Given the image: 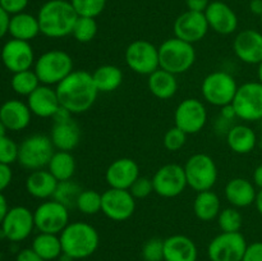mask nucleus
Here are the masks:
<instances>
[{
    "label": "nucleus",
    "instance_id": "f257e3e1",
    "mask_svg": "<svg viewBox=\"0 0 262 261\" xmlns=\"http://www.w3.org/2000/svg\"><path fill=\"white\" fill-rule=\"evenodd\" d=\"M55 90L60 106L72 114H82L91 109L99 95L92 73L87 71H73L56 84Z\"/></svg>",
    "mask_w": 262,
    "mask_h": 261
},
{
    "label": "nucleus",
    "instance_id": "f03ea898",
    "mask_svg": "<svg viewBox=\"0 0 262 261\" xmlns=\"http://www.w3.org/2000/svg\"><path fill=\"white\" fill-rule=\"evenodd\" d=\"M77 15L68 0H49L37 14L40 32L49 38H63L72 35Z\"/></svg>",
    "mask_w": 262,
    "mask_h": 261
},
{
    "label": "nucleus",
    "instance_id": "7ed1b4c3",
    "mask_svg": "<svg viewBox=\"0 0 262 261\" xmlns=\"http://www.w3.org/2000/svg\"><path fill=\"white\" fill-rule=\"evenodd\" d=\"M59 237L63 253L72 260L90 257L96 252L100 245L99 232L94 225L86 222H71Z\"/></svg>",
    "mask_w": 262,
    "mask_h": 261
},
{
    "label": "nucleus",
    "instance_id": "20e7f679",
    "mask_svg": "<svg viewBox=\"0 0 262 261\" xmlns=\"http://www.w3.org/2000/svg\"><path fill=\"white\" fill-rule=\"evenodd\" d=\"M33 71L41 84L56 86L74 71L73 59L64 50H49L41 54L33 64Z\"/></svg>",
    "mask_w": 262,
    "mask_h": 261
},
{
    "label": "nucleus",
    "instance_id": "39448f33",
    "mask_svg": "<svg viewBox=\"0 0 262 261\" xmlns=\"http://www.w3.org/2000/svg\"><path fill=\"white\" fill-rule=\"evenodd\" d=\"M159 61L161 69L178 76L186 73L193 67L196 61V50L192 44L174 36L159 46Z\"/></svg>",
    "mask_w": 262,
    "mask_h": 261
},
{
    "label": "nucleus",
    "instance_id": "423d86ee",
    "mask_svg": "<svg viewBox=\"0 0 262 261\" xmlns=\"http://www.w3.org/2000/svg\"><path fill=\"white\" fill-rule=\"evenodd\" d=\"M183 168L187 184L193 191H209L216 184L219 177L216 163L207 154H194L186 161Z\"/></svg>",
    "mask_w": 262,
    "mask_h": 261
},
{
    "label": "nucleus",
    "instance_id": "0eeeda50",
    "mask_svg": "<svg viewBox=\"0 0 262 261\" xmlns=\"http://www.w3.org/2000/svg\"><path fill=\"white\" fill-rule=\"evenodd\" d=\"M237 90L238 83L234 77L224 71L211 72L201 83V94L205 101L217 107L232 104Z\"/></svg>",
    "mask_w": 262,
    "mask_h": 261
},
{
    "label": "nucleus",
    "instance_id": "6e6552de",
    "mask_svg": "<svg viewBox=\"0 0 262 261\" xmlns=\"http://www.w3.org/2000/svg\"><path fill=\"white\" fill-rule=\"evenodd\" d=\"M55 153L50 136L32 135L26 137L19 145L18 163L28 170H40L49 165L51 156Z\"/></svg>",
    "mask_w": 262,
    "mask_h": 261
},
{
    "label": "nucleus",
    "instance_id": "1a4fd4ad",
    "mask_svg": "<svg viewBox=\"0 0 262 261\" xmlns=\"http://www.w3.org/2000/svg\"><path fill=\"white\" fill-rule=\"evenodd\" d=\"M232 105L238 119L252 123L262 120V83L246 82L238 86Z\"/></svg>",
    "mask_w": 262,
    "mask_h": 261
},
{
    "label": "nucleus",
    "instance_id": "9d476101",
    "mask_svg": "<svg viewBox=\"0 0 262 261\" xmlns=\"http://www.w3.org/2000/svg\"><path fill=\"white\" fill-rule=\"evenodd\" d=\"M125 64L135 73L150 76L160 68L159 48L147 40L132 41L124 53Z\"/></svg>",
    "mask_w": 262,
    "mask_h": 261
},
{
    "label": "nucleus",
    "instance_id": "9b49d317",
    "mask_svg": "<svg viewBox=\"0 0 262 261\" xmlns=\"http://www.w3.org/2000/svg\"><path fill=\"white\" fill-rule=\"evenodd\" d=\"M35 228L40 233L60 234L69 224V209L54 199L41 202L33 211Z\"/></svg>",
    "mask_w": 262,
    "mask_h": 261
},
{
    "label": "nucleus",
    "instance_id": "f8f14e48",
    "mask_svg": "<svg viewBox=\"0 0 262 261\" xmlns=\"http://www.w3.org/2000/svg\"><path fill=\"white\" fill-rule=\"evenodd\" d=\"M248 243L241 232H222L210 241L207 256L210 261H242Z\"/></svg>",
    "mask_w": 262,
    "mask_h": 261
},
{
    "label": "nucleus",
    "instance_id": "ddd939ff",
    "mask_svg": "<svg viewBox=\"0 0 262 261\" xmlns=\"http://www.w3.org/2000/svg\"><path fill=\"white\" fill-rule=\"evenodd\" d=\"M154 192L164 199L181 196L188 187L184 168L178 164H165L155 171L152 178Z\"/></svg>",
    "mask_w": 262,
    "mask_h": 261
},
{
    "label": "nucleus",
    "instance_id": "4468645a",
    "mask_svg": "<svg viewBox=\"0 0 262 261\" xmlns=\"http://www.w3.org/2000/svg\"><path fill=\"white\" fill-rule=\"evenodd\" d=\"M176 127L186 135H196L201 132L207 123V109L199 99H184L179 102L174 112Z\"/></svg>",
    "mask_w": 262,
    "mask_h": 261
},
{
    "label": "nucleus",
    "instance_id": "2eb2a0df",
    "mask_svg": "<svg viewBox=\"0 0 262 261\" xmlns=\"http://www.w3.org/2000/svg\"><path fill=\"white\" fill-rule=\"evenodd\" d=\"M136 210V199L129 189L107 188L101 193V212L113 222H125Z\"/></svg>",
    "mask_w": 262,
    "mask_h": 261
},
{
    "label": "nucleus",
    "instance_id": "dca6fc26",
    "mask_svg": "<svg viewBox=\"0 0 262 261\" xmlns=\"http://www.w3.org/2000/svg\"><path fill=\"white\" fill-rule=\"evenodd\" d=\"M35 229L33 212L25 206H14L8 210L2 223V232L10 242H22Z\"/></svg>",
    "mask_w": 262,
    "mask_h": 261
},
{
    "label": "nucleus",
    "instance_id": "f3484780",
    "mask_svg": "<svg viewBox=\"0 0 262 261\" xmlns=\"http://www.w3.org/2000/svg\"><path fill=\"white\" fill-rule=\"evenodd\" d=\"M2 60L8 71L12 73L27 71L35 64V53L28 41L12 40L7 41L2 49Z\"/></svg>",
    "mask_w": 262,
    "mask_h": 261
},
{
    "label": "nucleus",
    "instance_id": "a211bd4d",
    "mask_svg": "<svg viewBox=\"0 0 262 261\" xmlns=\"http://www.w3.org/2000/svg\"><path fill=\"white\" fill-rule=\"evenodd\" d=\"M174 36L189 44H196L204 40L210 27L205 13L187 12L182 13L174 22Z\"/></svg>",
    "mask_w": 262,
    "mask_h": 261
},
{
    "label": "nucleus",
    "instance_id": "6ab92c4d",
    "mask_svg": "<svg viewBox=\"0 0 262 261\" xmlns=\"http://www.w3.org/2000/svg\"><path fill=\"white\" fill-rule=\"evenodd\" d=\"M233 51L241 61L257 66L262 61V33L256 30H243L233 40Z\"/></svg>",
    "mask_w": 262,
    "mask_h": 261
},
{
    "label": "nucleus",
    "instance_id": "aec40b11",
    "mask_svg": "<svg viewBox=\"0 0 262 261\" xmlns=\"http://www.w3.org/2000/svg\"><path fill=\"white\" fill-rule=\"evenodd\" d=\"M140 177V166L130 158H119L112 161L105 171V181L110 188L129 189Z\"/></svg>",
    "mask_w": 262,
    "mask_h": 261
},
{
    "label": "nucleus",
    "instance_id": "412c9836",
    "mask_svg": "<svg viewBox=\"0 0 262 261\" xmlns=\"http://www.w3.org/2000/svg\"><path fill=\"white\" fill-rule=\"evenodd\" d=\"M205 17L210 30L215 31L219 35H232L238 28V17L235 12L227 3L220 0L210 2L209 7L205 10Z\"/></svg>",
    "mask_w": 262,
    "mask_h": 261
},
{
    "label": "nucleus",
    "instance_id": "4be33fe9",
    "mask_svg": "<svg viewBox=\"0 0 262 261\" xmlns=\"http://www.w3.org/2000/svg\"><path fill=\"white\" fill-rule=\"evenodd\" d=\"M27 105L32 115L38 118H53L60 107L56 90L46 84H40L27 97Z\"/></svg>",
    "mask_w": 262,
    "mask_h": 261
},
{
    "label": "nucleus",
    "instance_id": "5701e85b",
    "mask_svg": "<svg viewBox=\"0 0 262 261\" xmlns=\"http://www.w3.org/2000/svg\"><path fill=\"white\" fill-rule=\"evenodd\" d=\"M32 113L27 102L20 100H8L0 106V120L5 125L7 130H22L31 123Z\"/></svg>",
    "mask_w": 262,
    "mask_h": 261
},
{
    "label": "nucleus",
    "instance_id": "b1692460",
    "mask_svg": "<svg viewBox=\"0 0 262 261\" xmlns=\"http://www.w3.org/2000/svg\"><path fill=\"white\" fill-rule=\"evenodd\" d=\"M224 194L230 206L243 209L255 204L257 189L253 182L242 177H237L228 182L224 188Z\"/></svg>",
    "mask_w": 262,
    "mask_h": 261
},
{
    "label": "nucleus",
    "instance_id": "393cba45",
    "mask_svg": "<svg viewBox=\"0 0 262 261\" xmlns=\"http://www.w3.org/2000/svg\"><path fill=\"white\" fill-rule=\"evenodd\" d=\"M199 250L193 240L173 234L164 240V261H197Z\"/></svg>",
    "mask_w": 262,
    "mask_h": 261
},
{
    "label": "nucleus",
    "instance_id": "a878e982",
    "mask_svg": "<svg viewBox=\"0 0 262 261\" xmlns=\"http://www.w3.org/2000/svg\"><path fill=\"white\" fill-rule=\"evenodd\" d=\"M50 140L55 150L71 153L81 141V127L73 118L66 122L54 123L50 132Z\"/></svg>",
    "mask_w": 262,
    "mask_h": 261
},
{
    "label": "nucleus",
    "instance_id": "bb28decb",
    "mask_svg": "<svg viewBox=\"0 0 262 261\" xmlns=\"http://www.w3.org/2000/svg\"><path fill=\"white\" fill-rule=\"evenodd\" d=\"M225 138L230 150L238 155L250 154L257 147V135L247 124H233Z\"/></svg>",
    "mask_w": 262,
    "mask_h": 261
},
{
    "label": "nucleus",
    "instance_id": "cd10ccee",
    "mask_svg": "<svg viewBox=\"0 0 262 261\" xmlns=\"http://www.w3.org/2000/svg\"><path fill=\"white\" fill-rule=\"evenodd\" d=\"M58 181L55 177L45 169L31 171L26 179V189L32 197L38 200H50L55 193Z\"/></svg>",
    "mask_w": 262,
    "mask_h": 261
},
{
    "label": "nucleus",
    "instance_id": "c85d7f7f",
    "mask_svg": "<svg viewBox=\"0 0 262 261\" xmlns=\"http://www.w3.org/2000/svg\"><path fill=\"white\" fill-rule=\"evenodd\" d=\"M147 87L156 99L169 100L178 91V79L176 74L159 68L147 77Z\"/></svg>",
    "mask_w": 262,
    "mask_h": 261
},
{
    "label": "nucleus",
    "instance_id": "c756f323",
    "mask_svg": "<svg viewBox=\"0 0 262 261\" xmlns=\"http://www.w3.org/2000/svg\"><path fill=\"white\" fill-rule=\"evenodd\" d=\"M92 78H94V83L99 94L100 92L110 94V92L117 91L122 86L124 74L119 67L113 66V64H104L95 69Z\"/></svg>",
    "mask_w": 262,
    "mask_h": 261
},
{
    "label": "nucleus",
    "instance_id": "7c9ffc66",
    "mask_svg": "<svg viewBox=\"0 0 262 261\" xmlns=\"http://www.w3.org/2000/svg\"><path fill=\"white\" fill-rule=\"evenodd\" d=\"M9 33L13 38L30 42L38 33H41L37 17L25 12L14 14L10 18Z\"/></svg>",
    "mask_w": 262,
    "mask_h": 261
},
{
    "label": "nucleus",
    "instance_id": "2f4dec72",
    "mask_svg": "<svg viewBox=\"0 0 262 261\" xmlns=\"http://www.w3.org/2000/svg\"><path fill=\"white\" fill-rule=\"evenodd\" d=\"M192 207L196 217L201 222H211L216 219L219 212L222 211L219 196L212 189L197 192Z\"/></svg>",
    "mask_w": 262,
    "mask_h": 261
},
{
    "label": "nucleus",
    "instance_id": "473e14b6",
    "mask_svg": "<svg viewBox=\"0 0 262 261\" xmlns=\"http://www.w3.org/2000/svg\"><path fill=\"white\" fill-rule=\"evenodd\" d=\"M32 248L43 261L56 260L63 253L60 237L51 233H38L32 241Z\"/></svg>",
    "mask_w": 262,
    "mask_h": 261
},
{
    "label": "nucleus",
    "instance_id": "72a5a7b5",
    "mask_svg": "<svg viewBox=\"0 0 262 261\" xmlns=\"http://www.w3.org/2000/svg\"><path fill=\"white\" fill-rule=\"evenodd\" d=\"M76 159L69 151L56 150L49 161L48 170L58 182L69 181L76 173Z\"/></svg>",
    "mask_w": 262,
    "mask_h": 261
},
{
    "label": "nucleus",
    "instance_id": "f704fd0d",
    "mask_svg": "<svg viewBox=\"0 0 262 261\" xmlns=\"http://www.w3.org/2000/svg\"><path fill=\"white\" fill-rule=\"evenodd\" d=\"M40 84V79L36 76L35 71H31V69L18 72V73H13L12 81H10V86H12L13 91H14L15 94L27 97L30 96Z\"/></svg>",
    "mask_w": 262,
    "mask_h": 261
},
{
    "label": "nucleus",
    "instance_id": "c9c22d12",
    "mask_svg": "<svg viewBox=\"0 0 262 261\" xmlns=\"http://www.w3.org/2000/svg\"><path fill=\"white\" fill-rule=\"evenodd\" d=\"M82 188L79 187V184H77L76 182L69 179V181H63L58 182V186H56L55 193H54L53 199L55 201L60 202L61 205L67 206L68 209L71 207H76L77 200H78L79 194H81Z\"/></svg>",
    "mask_w": 262,
    "mask_h": 261
},
{
    "label": "nucleus",
    "instance_id": "e433bc0d",
    "mask_svg": "<svg viewBox=\"0 0 262 261\" xmlns=\"http://www.w3.org/2000/svg\"><path fill=\"white\" fill-rule=\"evenodd\" d=\"M97 30H99V27H97L96 18L78 17L74 23L72 36L77 42L87 44L91 42L96 37Z\"/></svg>",
    "mask_w": 262,
    "mask_h": 261
},
{
    "label": "nucleus",
    "instance_id": "4c0bfd02",
    "mask_svg": "<svg viewBox=\"0 0 262 261\" xmlns=\"http://www.w3.org/2000/svg\"><path fill=\"white\" fill-rule=\"evenodd\" d=\"M217 225L220 230L225 233L241 232V228L243 224V216L237 207H227L222 209V211L217 215Z\"/></svg>",
    "mask_w": 262,
    "mask_h": 261
},
{
    "label": "nucleus",
    "instance_id": "58836bf2",
    "mask_svg": "<svg viewBox=\"0 0 262 261\" xmlns=\"http://www.w3.org/2000/svg\"><path fill=\"white\" fill-rule=\"evenodd\" d=\"M76 207L84 215L99 214L101 212V193L96 189H82Z\"/></svg>",
    "mask_w": 262,
    "mask_h": 261
},
{
    "label": "nucleus",
    "instance_id": "ea45409f",
    "mask_svg": "<svg viewBox=\"0 0 262 261\" xmlns=\"http://www.w3.org/2000/svg\"><path fill=\"white\" fill-rule=\"evenodd\" d=\"M78 17L96 18L104 12L106 0H69Z\"/></svg>",
    "mask_w": 262,
    "mask_h": 261
},
{
    "label": "nucleus",
    "instance_id": "a19ab883",
    "mask_svg": "<svg viewBox=\"0 0 262 261\" xmlns=\"http://www.w3.org/2000/svg\"><path fill=\"white\" fill-rule=\"evenodd\" d=\"M143 261H164V240L150 238L142 246Z\"/></svg>",
    "mask_w": 262,
    "mask_h": 261
},
{
    "label": "nucleus",
    "instance_id": "79ce46f5",
    "mask_svg": "<svg viewBox=\"0 0 262 261\" xmlns=\"http://www.w3.org/2000/svg\"><path fill=\"white\" fill-rule=\"evenodd\" d=\"M187 136L186 133L182 129H179L178 127H171L166 130V133L164 135V147L168 151H171V153H176V151H179L187 142Z\"/></svg>",
    "mask_w": 262,
    "mask_h": 261
},
{
    "label": "nucleus",
    "instance_id": "37998d69",
    "mask_svg": "<svg viewBox=\"0 0 262 261\" xmlns=\"http://www.w3.org/2000/svg\"><path fill=\"white\" fill-rule=\"evenodd\" d=\"M18 151L19 145L14 142L7 135L0 137V163L10 165L14 161H18Z\"/></svg>",
    "mask_w": 262,
    "mask_h": 261
},
{
    "label": "nucleus",
    "instance_id": "c03bdc74",
    "mask_svg": "<svg viewBox=\"0 0 262 261\" xmlns=\"http://www.w3.org/2000/svg\"><path fill=\"white\" fill-rule=\"evenodd\" d=\"M129 192L136 200H142L150 196L154 192L152 179L148 177H138L135 183L129 188Z\"/></svg>",
    "mask_w": 262,
    "mask_h": 261
},
{
    "label": "nucleus",
    "instance_id": "a18cd8bd",
    "mask_svg": "<svg viewBox=\"0 0 262 261\" xmlns=\"http://www.w3.org/2000/svg\"><path fill=\"white\" fill-rule=\"evenodd\" d=\"M28 5V0H0V7L9 14L22 13Z\"/></svg>",
    "mask_w": 262,
    "mask_h": 261
},
{
    "label": "nucleus",
    "instance_id": "49530a36",
    "mask_svg": "<svg viewBox=\"0 0 262 261\" xmlns=\"http://www.w3.org/2000/svg\"><path fill=\"white\" fill-rule=\"evenodd\" d=\"M242 261H262V242L250 243L246 248Z\"/></svg>",
    "mask_w": 262,
    "mask_h": 261
},
{
    "label": "nucleus",
    "instance_id": "de8ad7c7",
    "mask_svg": "<svg viewBox=\"0 0 262 261\" xmlns=\"http://www.w3.org/2000/svg\"><path fill=\"white\" fill-rule=\"evenodd\" d=\"M13 171L10 169V165L0 163V192L7 189L9 184L12 183Z\"/></svg>",
    "mask_w": 262,
    "mask_h": 261
},
{
    "label": "nucleus",
    "instance_id": "09e8293b",
    "mask_svg": "<svg viewBox=\"0 0 262 261\" xmlns=\"http://www.w3.org/2000/svg\"><path fill=\"white\" fill-rule=\"evenodd\" d=\"M210 4V0H186L187 10H192V12L205 13Z\"/></svg>",
    "mask_w": 262,
    "mask_h": 261
},
{
    "label": "nucleus",
    "instance_id": "8fccbe9b",
    "mask_svg": "<svg viewBox=\"0 0 262 261\" xmlns=\"http://www.w3.org/2000/svg\"><path fill=\"white\" fill-rule=\"evenodd\" d=\"M15 261H43L32 248H25L18 252Z\"/></svg>",
    "mask_w": 262,
    "mask_h": 261
},
{
    "label": "nucleus",
    "instance_id": "3c124183",
    "mask_svg": "<svg viewBox=\"0 0 262 261\" xmlns=\"http://www.w3.org/2000/svg\"><path fill=\"white\" fill-rule=\"evenodd\" d=\"M9 13H7L2 7H0V38H3L8 32H9Z\"/></svg>",
    "mask_w": 262,
    "mask_h": 261
},
{
    "label": "nucleus",
    "instance_id": "603ef678",
    "mask_svg": "<svg viewBox=\"0 0 262 261\" xmlns=\"http://www.w3.org/2000/svg\"><path fill=\"white\" fill-rule=\"evenodd\" d=\"M220 117L224 118L225 120H229V122H233L234 119H238L237 114H235L234 106L232 104H228L225 106L220 107Z\"/></svg>",
    "mask_w": 262,
    "mask_h": 261
},
{
    "label": "nucleus",
    "instance_id": "864d4df0",
    "mask_svg": "<svg viewBox=\"0 0 262 261\" xmlns=\"http://www.w3.org/2000/svg\"><path fill=\"white\" fill-rule=\"evenodd\" d=\"M233 122H229V120H225L224 118H222L219 115L216 123H215V128H216V132L220 133V135H227L228 130L232 128Z\"/></svg>",
    "mask_w": 262,
    "mask_h": 261
},
{
    "label": "nucleus",
    "instance_id": "5fc2aeb1",
    "mask_svg": "<svg viewBox=\"0 0 262 261\" xmlns=\"http://www.w3.org/2000/svg\"><path fill=\"white\" fill-rule=\"evenodd\" d=\"M72 113L69 112V110H67L66 107L60 106L58 110H56V113L54 114L53 119H54V123H58V122H66V120H69L72 119Z\"/></svg>",
    "mask_w": 262,
    "mask_h": 261
},
{
    "label": "nucleus",
    "instance_id": "6e6d98bb",
    "mask_svg": "<svg viewBox=\"0 0 262 261\" xmlns=\"http://www.w3.org/2000/svg\"><path fill=\"white\" fill-rule=\"evenodd\" d=\"M252 182L256 186V188L262 189V164L256 166L255 171H253L252 176Z\"/></svg>",
    "mask_w": 262,
    "mask_h": 261
},
{
    "label": "nucleus",
    "instance_id": "4d7b16f0",
    "mask_svg": "<svg viewBox=\"0 0 262 261\" xmlns=\"http://www.w3.org/2000/svg\"><path fill=\"white\" fill-rule=\"evenodd\" d=\"M250 10L252 14L261 17L262 15V0H251Z\"/></svg>",
    "mask_w": 262,
    "mask_h": 261
},
{
    "label": "nucleus",
    "instance_id": "13d9d810",
    "mask_svg": "<svg viewBox=\"0 0 262 261\" xmlns=\"http://www.w3.org/2000/svg\"><path fill=\"white\" fill-rule=\"evenodd\" d=\"M8 202H7V199L4 197V194L0 192V225H2L3 220H4L5 215H7L8 212Z\"/></svg>",
    "mask_w": 262,
    "mask_h": 261
},
{
    "label": "nucleus",
    "instance_id": "bf43d9fd",
    "mask_svg": "<svg viewBox=\"0 0 262 261\" xmlns=\"http://www.w3.org/2000/svg\"><path fill=\"white\" fill-rule=\"evenodd\" d=\"M255 206L257 209L258 214L262 216V189H258L257 191V196H256L255 200Z\"/></svg>",
    "mask_w": 262,
    "mask_h": 261
},
{
    "label": "nucleus",
    "instance_id": "052dcab7",
    "mask_svg": "<svg viewBox=\"0 0 262 261\" xmlns=\"http://www.w3.org/2000/svg\"><path fill=\"white\" fill-rule=\"evenodd\" d=\"M257 79L260 83H262V61L260 64H257Z\"/></svg>",
    "mask_w": 262,
    "mask_h": 261
},
{
    "label": "nucleus",
    "instance_id": "680f3d73",
    "mask_svg": "<svg viewBox=\"0 0 262 261\" xmlns=\"http://www.w3.org/2000/svg\"><path fill=\"white\" fill-rule=\"evenodd\" d=\"M5 132H7V128H5V125L3 124L2 120H0V137L5 136Z\"/></svg>",
    "mask_w": 262,
    "mask_h": 261
},
{
    "label": "nucleus",
    "instance_id": "e2e57ef3",
    "mask_svg": "<svg viewBox=\"0 0 262 261\" xmlns=\"http://www.w3.org/2000/svg\"><path fill=\"white\" fill-rule=\"evenodd\" d=\"M257 147H260L262 150V133H261V136L258 137V140H257Z\"/></svg>",
    "mask_w": 262,
    "mask_h": 261
},
{
    "label": "nucleus",
    "instance_id": "0e129e2a",
    "mask_svg": "<svg viewBox=\"0 0 262 261\" xmlns=\"http://www.w3.org/2000/svg\"><path fill=\"white\" fill-rule=\"evenodd\" d=\"M260 22H261V27H262V15L260 17Z\"/></svg>",
    "mask_w": 262,
    "mask_h": 261
},
{
    "label": "nucleus",
    "instance_id": "69168bd1",
    "mask_svg": "<svg viewBox=\"0 0 262 261\" xmlns=\"http://www.w3.org/2000/svg\"><path fill=\"white\" fill-rule=\"evenodd\" d=\"M260 125H261V129H262V120L260 122Z\"/></svg>",
    "mask_w": 262,
    "mask_h": 261
}]
</instances>
